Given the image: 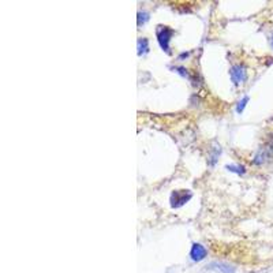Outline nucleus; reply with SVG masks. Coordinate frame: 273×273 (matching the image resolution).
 <instances>
[{
	"label": "nucleus",
	"instance_id": "1",
	"mask_svg": "<svg viewBox=\"0 0 273 273\" xmlns=\"http://www.w3.org/2000/svg\"><path fill=\"white\" fill-rule=\"evenodd\" d=\"M273 157V136H269V139L266 141L264 146H261V149L254 157V164H262L268 160Z\"/></svg>",
	"mask_w": 273,
	"mask_h": 273
},
{
	"label": "nucleus",
	"instance_id": "2",
	"mask_svg": "<svg viewBox=\"0 0 273 273\" xmlns=\"http://www.w3.org/2000/svg\"><path fill=\"white\" fill-rule=\"evenodd\" d=\"M191 197H193V194L188 190H176L171 194V206L172 208H180L186 202L190 201Z\"/></svg>",
	"mask_w": 273,
	"mask_h": 273
},
{
	"label": "nucleus",
	"instance_id": "3",
	"mask_svg": "<svg viewBox=\"0 0 273 273\" xmlns=\"http://www.w3.org/2000/svg\"><path fill=\"white\" fill-rule=\"evenodd\" d=\"M173 34V30L170 29L168 26H158L157 29V41L163 51L168 52L170 51V41Z\"/></svg>",
	"mask_w": 273,
	"mask_h": 273
},
{
	"label": "nucleus",
	"instance_id": "4",
	"mask_svg": "<svg viewBox=\"0 0 273 273\" xmlns=\"http://www.w3.org/2000/svg\"><path fill=\"white\" fill-rule=\"evenodd\" d=\"M205 268H206V271H213V272L217 273H235L234 266L230 265V264H225V262H219V261L210 262Z\"/></svg>",
	"mask_w": 273,
	"mask_h": 273
},
{
	"label": "nucleus",
	"instance_id": "5",
	"mask_svg": "<svg viewBox=\"0 0 273 273\" xmlns=\"http://www.w3.org/2000/svg\"><path fill=\"white\" fill-rule=\"evenodd\" d=\"M231 79H232V82L234 84H242V82H244L246 81V78H247V72H246V68H244L243 66L240 65H237L234 66L232 68H231Z\"/></svg>",
	"mask_w": 273,
	"mask_h": 273
},
{
	"label": "nucleus",
	"instance_id": "6",
	"mask_svg": "<svg viewBox=\"0 0 273 273\" xmlns=\"http://www.w3.org/2000/svg\"><path fill=\"white\" fill-rule=\"evenodd\" d=\"M190 257L195 262H200L206 257V249L201 243H194L191 250H190Z\"/></svg>",
	"mask_w": 273,
	"mask_h": 273
},
{
	"label": "nucleus",
	"instance_id": "7",
	"mask_svg": "<svg viewBox=\"0 0 273 273\" xmlns=\"http://www.w3.org/2000/svg\"><path fill=\"white\" fill-rule=\"evenodd\" d=\"M149 50V41L146 38L138 40V55H144Z\"/></svg>",
	"mask_w": 273,
	"mask_h": 273
},
{
	"label": "nucleus",
	"instance_id": "8",
	"mask_svg": "<svg viewBox=\"0 0 273 273\" xmlns=\"http://www.w3.org/2000/svg\"><path fill=\"white\" fill-rule=\"evenodd\" d=\"M247 102H249V97H247V96L243 97L242 100L238 102V107H237L238 114H242V112H243V109H244V107H246V104H247Z\"/></svg>",
	"mask_w": 273,
	"mask_h": 273
},
{
	"label": "nucleus",
	"instance_id": "9",
	"mask_svg": "<svg viewBox=\"0 0 273 273\" xmlns=\"http://www.w3.org/2000/svg\"><path fill=\"white\" fill-rule=\"evenodd\" d=\"M227 170L231 172L237 173H244V167L243 166H227Z\"/></svg>",
	"mask_w": 273,
	"mask_h": 273
},
{
	"label": "nucleus",
	"instance_id": "10",
	"mask_svg": "<svg viewBox=\"0 0 273 273\" xmlns=\"http://www.w3.org/2000/svg\"><path fill=\"white\" fill-rule=\"evenodd\" d=\"M148 19H149V17H148L146 13H139V14H138V25H139V26H141V23H145Z\"/></svg>",
	"mask_w": 273,
	"mask_h": 273
},
{
	"label": "nucleus",
	"instance_id": "11",
	"mask_svg": "<svg viewBox=\"0 0 273 273\" xmlns=\"http://www.w3.org/2000/svg\"><path fill=\"white\" fill-rule=\"evenodd\" d=\"M272 45H273V37H272Z\"/></svg>",
	"mask_w": 273,
	"mask_h": 273
}]
</instances>
